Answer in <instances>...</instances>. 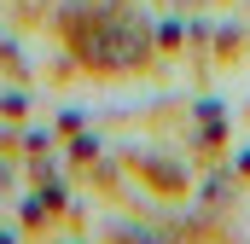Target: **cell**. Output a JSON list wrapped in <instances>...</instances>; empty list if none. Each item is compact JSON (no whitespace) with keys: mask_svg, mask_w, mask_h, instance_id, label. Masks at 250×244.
I'll list each match as a JSON object with an SVG mask.
<instances>
[{"mask_svg":"<svg viewBox=\"0 0 250 244\" xmlns=\"http://www.w3.org/2000/svg\"><path fill=\"white\" fill-rule=\"evenodd\" d=\"M140 53H146V23H134V18H99L82 35V59L99 70H128Z\"/></svg>","mask_w":250,"mask_h":244,"instance_id":"obj_1","label":"cell"}]
</instances>
